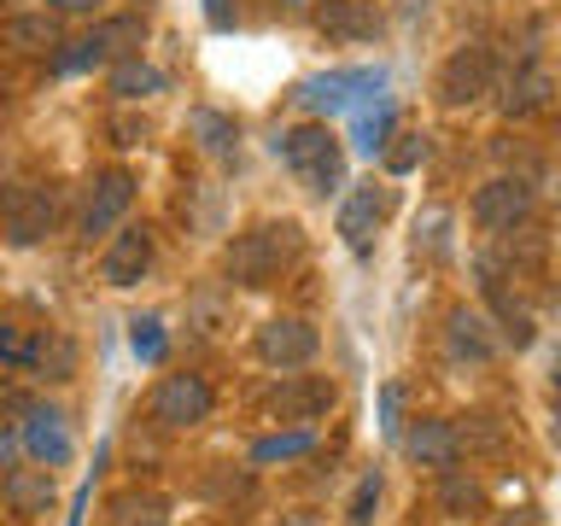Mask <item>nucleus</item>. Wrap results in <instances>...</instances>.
<instances>
[{"label": "nucleus", "mask_w": 561, "mask_h": 526, "mask_svg": "<svg viewBox=\"0 0 561 526\" xmlns=\"http://www.w3.org/2000/svg\"><path fill=\"white\" fill-rule=\"evenodd\" d=\"M298 252H305V235H298V222H252L240 228L234 240H228V281H240V287H270V281H280V270L287 263H298Z\"/></svg>", "instance_id": "nucleus-1"}, {"label": "nucleus", "mask_w": 561, "mask_h": 526, "mask_svg": "<svg viewBox=\"0 0 561 526\" xmlns=\"http://www.w3.org/2000/svg\"><path fill=\"white\" fill-rule=\"evenodd\" d=\"M275 158L316 193V199H328V193L345 187V152H340V140H333L328 123H298V129H280L275 135Z\"/></svg>", "instance_id": "nucleus-2"}, {"label": "nucleus", "mask_w": 561, "mask_h": 526, "mask_svg": "<svg viewBox=\"0 0 561 526\" xmlns=\"http://www.w3.org/2000/svg\"><path fill=\"white\" fill-rule=\"evenodd\" d=\"M53 222H59V199H53V187L24 182V187L0 193V235H7L12 245H42L53 235Z\"/></svg>", "instance_id": "nucleus-3"}, {"label": "nucleus", "mask_w": 561, "mask_h": 526, "mask_svg": "<svg viewBox=\"0 0 561 526\" xmlns=\"http://www.w3.org/2000/svg\"><path fill=\"white\" fill-rule=\"evenodd\" d=\"M210 380L205 375H164L152 386V398H147V415L158 421V427H170V433H182V427H199V421H210Z\"/></svg>", "instance_id": "nucleus-4"}, {"label": "nucleus", "mask_w": 561, "mask_h": 526, "mask_svg": "<svg viewBox=\"0 0 561 526\" xmlns=\"http://www.w3.org/2000/svg\"><path fill=\"white\" fill-rule=\"evenodd\" d=\"M491 82H497V53H491L485 42H468L445 59V70H438V100L445 105H473V100L491 94Z\"/></svg>", "instance_id": "nucleus-5"}, {"label": "nucleus", "mask_w": 561, "mask_h": 526, "mask_svg": "<svg viewBox=\"0 0 561 526\" xmlns=\"http://www.w3.org/2000/svg\"><path fill=\"white\" fill-rule=\"evenodd\" d=\"M468 217L485 228V235H508V228H520L533 217V187L520 182V175H491V182L473 193Z\"/></svg>", "instance_id": "nucleus-6"}, {"label": "nucleus", "mask_w": 561, "mask_h": 526, "mask_svg": "<svg viewBox=\"0 0 561 526\" xmlns=\"http://www.w3.org/2000/svg\"><path fill=\"white\" fill-rule=\"evenodd\" d=\"M252 351L270 368H310L316 363V351H322V333H316L310 322H298V316H275V322H263L257 328V340H252Z\"/></svg>", "instance_id": "nucleus-7"}, {"label": "nucleus", "mask_w": 561, "mask_h": 526, "mask_svg": "<svg viewBox=\"0 0 561 526\" xmlns=\"http://www.w3.org/2000/svg\"><path fill=\"white\" fill-rule=\"evenodd\" d=\"M129 205H135V175L129 170H100L94 182H88V199H82V222H77L82 240L112 235Z\"/></svg>", "instance_id": "nucleus-8"}, {"label": "nucleus", "mask_w": 561, "mask_h": 526, "mask_svg": "<svg viewBox=\"0 0 561 526\" xmlns=\"http://www.w3.org/2000/svg\"><path fill=\"white\" fill-rule=\"evenodd\" d=\"M333 398H340V386H333L328 375H287V380L270 392V415L310 427V421H322V415L333 410Z\"/></svg>", "instance_id": "nucleus-9"}, {"label": "nucleus", "mask_w": 561, "mask_h": 526, "mask_svg": "<svg viewBox=\"0 0 561 526\" xmlns=\"http://www.w3.org/2000/svg\"><path fill=\"white\" fill-rule=\"evenodd\" d=\"M386 82V70H333V77H310V82H298V112H316V117H328V112H345L357 94H375V88Z\"/></svg>", "instance_id": "nucleus-10"}, {"label": "nucleus", "mask_w": 561, "mask_h": 526, "mask_svg": "<svg viewBox=\"0 0 561 526\" xmlns=\"http://www.w3.org/2000/svg\"><path fill=\"white\" fill-rule=\"evenodd\" d=\"M147 270H152V228H147V222L117 228L112 245H105V258H100L105 287H135V281L147 275Z\"/></svg>", "instance_id": "nucleus-11"}, {"label": "nucleus", "mask_w": 561, "mask_h": 526, "mask_svg": "<svg viewBox=\"0 0 561 526\" xmlns=\"http://www.w3.org/2000/svg\"><path fill=\"white\" fill-rule=\"evenodd\" d=\"M316 30L328 42L357 47V42H375L380 35V12H375V0H316Z\"/></svg>", "instance_id": "nucleus-12"}, {"label": "nucleus", "mask_w": 561, "mask_h": 526, "mask_svg": "<svg viewBox=\"0 0 561 526\" xmlns=\"http://www.w3.org/2000/svg\"><path fill=\"white\" fill-rule=\"evenodd\" d=\"M24 450L35 456L42 468H65L70 456H77V438H70V427H65V415L59 410H47V403H35V410L24 415Z\"/></svg>", "instance_id": "nucleus-13"}, {"label": "nucleus", "mask_w": 561, "mask_h": 526, "mask_svg": "<svg viewBox=\"0 0 561 526\" xmlns=\"http://www.w3.org/2000/svg\"><path fill=\"white\" fill-rule=\"evenodd\" d=\"M403 450H410V462L421 468H433V473H445L456 468V456H462V438H456L450 421H438V415H421L410 433H403Z\"/></svg>", "instance_id": "nucleus-14"}, {"label": "nucleus", "mask_w": 561, "mask_h": 526, "mask_svg": "<svg viewBox=\"0 0 561 526\" xmlns=\"http://www.w3.org/2000/svg\"><path fill=\"white\" fill-rule=\"evenodd\" d=\"M386 217V193L375 182H363V187H351L345 193V205H340V235L351 252H368V240H375V228Z\"/></svg>", "instance_id": "nucleus-15"}, {"label": "nucleus", "mask_w": 561, "mask_h": 526, "mask_svg": "<svg viewBox=\"0 0 561 526\" xmlns=\"http://www.w3.org/2000/svg\"><path fill=\"white\" fill-rule=\"evenodd\" d=\"M0 498H7L12 515H47L53 508V468H7V480H0Z\"/></svg>", "instance_id": "nucleus-16"}, {"label": "nucleus", "mask_w": 561, "mask_h": 526, "mask_svg": "<svg viewBox=\"0 0 561 526\" xmlns=\"http://www.w3.org/2000/svg\"><path fill=\"white\" fill-rule=\"evenodd\" d=\"M0 42L12 53H59V12H12L0 24Z\"/></svg>", "instance_id": "nucleus-17"}, {"label": "nucleus", "mask_w": 561, "mask_h": 526, "mask_svg": "<svg viewBox=\"0 0 561 526\" xmlns=\"http://www.w3.org/2000/svg\"><path fill=\"white\" fill-rule=\"evenodd\" d=\"M503 117H533V112H543L550 105V70L543 65H520L515 77H508V88H503Z\"/></svg>", "instance_id": "nucleus-18"}, {"label": "nucleus", "mask_w": 561, "mask_h": 526, "mask_svg": "<svg viewBox=\"0 0 561 526\" xmlns=\"http://www.w3.org/2000/svg\"><path fill=\"white\" fill-rule=\"evenodd\" d=\"M392 129H398V105L392 100H375L368 112H357V123H351V147L380 158L386 147H392Z\"/></svg>", "instance_id": "nucleus-19"}, {"label": "nucleus", "mask_w": 561, "mask_h": 526, "mask_svg": "<svg viewBox=\"0 0 561 526\" xmlns=\"http://www.w3.org/2000/svg\"><path fill=\"white\" fill-rule=\"evenodd\" d=\"M450 351L456 357H468V363H491L497 357V340L485 333V316L480 310H450Z\"/></svg>", "instance_id": "nucleus-20"}, {"label": "nucleus", "mask_w": 561, "mask_h": 526, "mask_svg": "<svg viewBox=\"0 0 561 526\" xmlns=\"http://www.w3.org/2000/svg\"><path fill=\"white\" fill-rule=\"evenodd\" d=\"M164 70L158 65H147L140 53H129V59H117L112 65V94L117 100H152V94H164Z\"/></svg>", "instance_id": "nucleus-21"}, {"label": "nucleus", "mask_w": 561, "mask_h": 526, "mask_svg": "<svg viewBox=\"0 0 561 526\" xmlns=\"http://www.w3.org/2000/svg\"><path fill=\"white\" fill-rule=\"evenodd\" d=\"M112 526H170V503L158 498V491H117Z\"/></svg>", "instance_id": "nucleus-22"}, {"label": "nucleus", "mask_w": 561, "mask_h": 526, "mask_svg": "<svg viewBox=\"0 0 561 526\" xmlns=\"http://www.w3.org/2000/svg\"><path fill=\"white\" fill-rule=\"evenodd\" d=\"M30 368H42L47 380H70L77 375V345L65 333H35L30 340Z\"/></svg>", "instance_id": "nucleus-23"}, {"label": "nucleus", "mask_w": 561, "mask_h": 526, "mask_svg": "<svg viewBox=\"0 0 561 526\" xmlns=\"http://www.w3.org/2000/svg\"><path fill=\"white\" fill-rule=\"evenodd\" d=\"M187 129L199 135V147L205 152H234V140H240V129H234V117H222V112H210V105H193L187 112Z\"/></svg>", "instance_id": "nucleus-24"}, {"label": "nucleus", "mask_w": 561, "mask_h": 526, "mask_svg": "<svg viewBox=\"0 0 561 526\" xmlns=\"http://www.w3.org/2000/svg\"><path fill=\"white\" fill-rule=\"evenodd\" d=\"M112 53H105V42H100V30H88L82 42H65L59 53H53V70L59 77H77V70H94V65H105Z\"/></svg>", "instance_id": "nucleus-25"}, {"label": "nucleus", "mask_w": 561, "mask_h": 526, "mask_svg": "<svg viewBox=\"0 0 561 526\" xmlns=\"http://www.w3.org/2000/svg\"><path fill=\"white\" fill-rule=\"evenodd\" d=\"M438 508H445V515H473V508H480V485H473L462 468H445L438 473Z\"/></svg>", "instance_id": "nucleus-26"}, {"label": "nucleus", "mask_w": 561, "mask_h": 526, "mask_svg": "<svg viewBox=\"0 0 561 526\" xmlns=\"http://www.w3.org/2000/svg\"><path fill=\"white\" fill-rule=\"evenodd\" d=\"M310 445H316L310 427H298V433H270V438H257V445H252V462H293V456H305Z\"/></svg>", "instance_id": "nucleus-27"}, {"label": "nucleus", "mask_w": 561, "mask_h": 526, "mask_svg": "<svg viewBox=\"0 0 561 526\" xmlns=\"http://www.w3.org/2000/svg\"><path fill=\"white\" fill-rule=\"evenodd\" d=\"M129 345L140 363H164V322L158 316H135L129 322Z\"/></svg>", "instance_id": "nucleus-28"}, {"label": "nucleus", "mask_w": 561, "mask_h": 526, "mask_svg": "<svg viewBox=\"0 0 561 526\" xmlns=\"http://www.w3.org/2000/svg\"><path fill=\"white\" fill-rule=\"evenodd\" d=\"M375 508H380V473H363V485L351 491L345 526H375Z\"/></svg>", "instance_id": "nucleus-29"}, {"label": "nucleus", "mask_w": 561, "mask_h": 526, "mask_svg": "<svg viewBox=\"0 0 561 526\" xmlns=\"http://www.w3.org/2000/svg\"><path fill=\"white\" fill-rule=\"evenodd\" d=\"M380 158H386V170H392V175H410L421 158H427V135H398V147H386Z\"/></svg>", "instance_id": "nucleus-30"}, {"label": "nucleus", "mask_w": 561, "mask_h": 526, "mask_svg": "<svg viewBox=\"0 0 561 526\" xmlns=\"http://www.w3.org/2000/svg\"><path fill=\"white\" fill-rule=\"evenodd\" d=\"M0 357H7V363H30V340L12 322H0Z\"/></svg>", "instance_id": "nucleus-31"}, {"label": "nucleus", "mask_w": 561, "mask_h": 526, "mask_svg": "<svg viewBox=\"0 0 561 526\" xmlns=\"http://www.w3.org/2000/svg\"><path fill=\"white\" fill-rule=\"evenodd\" d=\"M30 410H35V403H30L24 392H0V427H12V421L30 415Z\"/></svg>", "instance_id": "nucleus-32"}, {"label": "nucleus", "mask_w": 561, "mask_h": 526, "mask_svg": "<svg viewBox=\"0 0 561 526\" xmlns=\"http://www.w3.org/2000/svg\"><path fill=\"white\" fill-rule=\"evenodd\" d=\"M112 135H117V147H140V140H147V123L117 117V123H112Z\"/></svg>", "instance_id": "nucleus-33"}, {"label": "nucleus", "mask_w": 561, "mask_h": 526, "mask_svg": "<svg viewBox=\"0 0 561 526\" xmlns=\"http://www.w3.org/2000/svg\"><path fill=\"white\" fill-rule=\"evenodd\" d=\"M380 427L398 438V386H386V392H380Z\"/></svg>", "instance_id": "nucleus-34"}, {"label": "nucleus", "mask_w": 561, "mask_h": 526, "mask_svg": "<svg viewBox=\"0 0 561 526\" xmlns=\"http://www.w3.org/2000/svg\"><path fill=\"white\" fill-rule=\"evenodd\" d=\"M100 7H105V0H53V12H65V18H88Z\"/></svg>", "instance_id": "nucleus-35"}, {"label": "nucleus", "mask_w": 561, "mask_h": 526, "mask_svg": "<svg viewBox=\"0 0 561 526\" xmlns=\"http://www.w3.org/2000/svg\"><path fill=\"white\" fill-rule=\"evenodd\" d=\"M12 456H18V438L12 427H0V468H12Z\"/></svg>", "instance_id": "nucleus-36"}, {"label": "nucleus", "mask_w": 561, "mask_h": 526, "mask_svg": "<svg viewBox=\"0 0 561 526\" xmlns=\"http://www.w3.org/2000/svg\"><path fill=\"white\" fill-rule=\"evenodd\" d=\"M210 24H217V30H228V12H222V0H210Z\"/></svg>", "instance_id": "nucleus-37"}, {"label": "nucleus", "mask_w": 561, "mask_h": 526, "mask_svg": "<svg viewBox=\"0 0 561 526\" xmlns=\"http://www.w3.org/2000/svg\"><path fill=\"white\" fill-rule=\"evenodd\" d=\"M550 445L561 450V410H556V421H550Z\"/></svg>", "instance_id": "nucleus-38"}, {"label": "nucleus", "mask_w": 561, "mask_h": 526, "mask_svg": "<svg viewBox=\"0 0 561 526\" xmlns=\"http://www.w3.org/2000/svg\"><path fill=\"white\" fill-rule=\"evenodd\" d=\"M280 7H310V0H280Z\"/></svg>", "instance_id": "nucleus-39"}]
</instances>
